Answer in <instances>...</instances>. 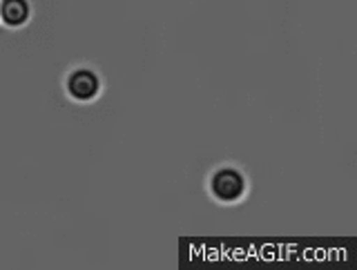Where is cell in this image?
Here are the masks:
<instances>
[{
    "mask_svg": "<svg viewBox=\"0 0 357 270\" xmlns=\"http://www.w3.org/2000/svg\"><path fill=\"white\" fill-rule=\"evenodd\" d=\"M243 177L237 170H230V167H223V170L212 177V193L223 201L239 199L243 195Z\"/></svg>",
    "mask_w": 357,
    "mask_h": 270,
    "instance_id": "6da1fadb",
    "label": "cell"
},
{
    "mask_svg": "<svg viewBox=\"0 0 357 270\" xmlns=\"http://www.w3.org/2000/svg\"><path fill=\"white\" fill-rule=\"evenodd\" d=\"M67 87H70L72 96L81 98V100H89L98 92V78L94 72H89V70H78L70 76Z\"/></svg>",
    "mask_w": 357,
    "mask_h": 270,
    "instance_id": "7a4b0ae2",
    "label": "cell"
},
{
    "mask_svg": "<svg viewBox=\"0 0 357 270\" xmlns=\"http://www.w3.org/2000/svg\"><path fill=\"white\" fill-rule=\"evenodd\" d=\"M0 14H3L7 25H22L29 16V7L25 0H5L3 7H0Z\"/></svg>",
    "mask_w": 357,
    "mask_h": 270,
    "instance_id": "3957f363",
    "label": "cell"
}]
</instances>
